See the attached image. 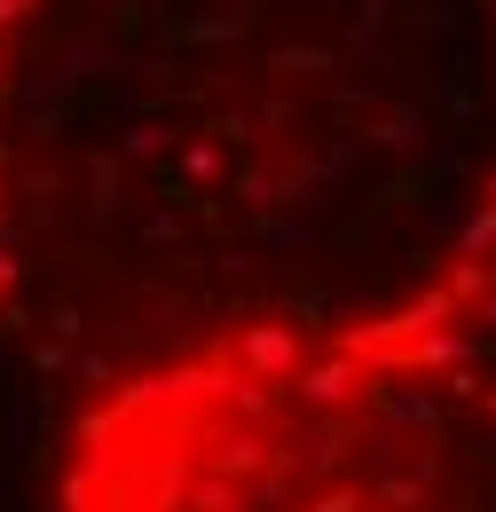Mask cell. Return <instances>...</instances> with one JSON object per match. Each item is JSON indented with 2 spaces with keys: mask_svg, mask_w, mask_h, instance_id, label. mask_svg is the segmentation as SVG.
Here are the masks:
<instances>
[{
  "mask_svg": "<svg viewBox=\"0 0 496 512\" xmlns=\"http://www.w3.org/2000/svg\"><path fill=\"white\" fill-rule=\"evenodd\" d=\"M481 418H489V426H496V386H489V394H481Z\"/></svg>",
  "mask_w": 496,
  "mask_h": 512,
  "instance_id": "obj_1",
  "label": "cell"
}]
</instances>
